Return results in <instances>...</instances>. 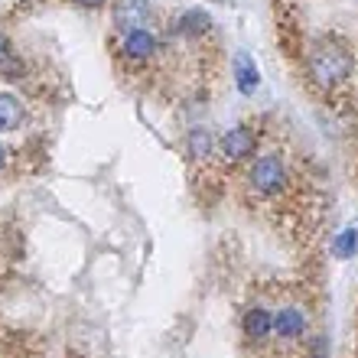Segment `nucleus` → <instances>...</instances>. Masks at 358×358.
<instances>
[{
    "mask_svg": "<svg viewBox=\"0 0 358 358\" xmlns=\"http://www.w3.org/2000/svg\"><path fill=\"white\" fill-rule=\"evenodd\" d=\"M13 66H20L17 59H13V49H10V39L0 33V72H10L13 76Z\"/></svg>",
    "mask_w": 358,
    "mask_h": 358,
    "instance_id": "obj_13",
    "label": "nucleus"
},
{
    "mask_svg": "<svg viewBox=\"0 0 358 358\" xmlns=\"http://www.w3.org/2000/svg\"><path fill=\"white\" fill-rule=\"evenodd\" d=\"M332 251H336V257H339V261H345V257L355 255V251H358V228H345V231L336 238Z\"/></svg>",
    "mask_w": 358,
    "mask_h": 358,
    "instance_id": "obj_12",
    "label": "nucleus"
},
{
    "mask_svg": "<svg viewBox=\"0 0 358 358\" xmlns=\"http://www.w3.org/2000/svg\"><path fill=\"white\" fill-rule=\"evenodd\" d=\"M3 163H7V150H3V143H0V170H3Z\"/></svg>",
    "mask_w": 358,
    "mask_h": 358,
    "instance_id": "obj_15",
    "label": "nucleus"
},
{
    "mask_svg": "<svg viewBox=\"0 0 358 358\" xmlns=\"http://www.w3.org/2000/svg\"><path fill=\"white\" fill-rule=\"evenodd\" d=\"M23 117H27V111H23L17 94H7V92L0 94V134L17 131L20 124H23Z\"/></svg>",
    "mask_w": 358,
    "mask_h": 358,
    "instance_id": "obj_9",
    "label": "nucleus"
},
{
    "mask_svg": "<svg viewBox=\"0 0 358 358\" xmlns=\"http://www.w3.org/2000/svg\"><path fill=\"white\" fill-rule=\"evenodd\" d=\"M352 69H355L352 49L336 36L316 39L310 46V52H306V72H310L313 82L320 88H326V92L342 85V82L352 76Z\"/></svg>",
    "mask_w": 358,
    "mask_h": 358,
    "instance_id": "obj_1",
    "label": "nucleus"
},
{
    "mask_svg": "<svg viewBox=\"0 0 358 358\" xmlns=\"http://www.w3.org/2000/svg\"><path fill=\"white\" fill-rule=\"evenodd\" d=\"M72 3H78V7H88V10H94V7H101L104 0H72Z\"/></svg>",
    "mask_w": 358,
    "mask_h": 358,
    "instance_id": "obj_14",
    "label": "nucleus"
},
{
    "mask_svg": "<svg viewBox=\"0 0 358 358\" xmlns=\"http://www.w3.org/2000/svg\"><path fill=\"white\" fill-rule=\"evenodd\" d=\"M251 186H255V192H261L267 199L283 192V186H287V166H283V160L277 153H264V157H257L251 163Z\"/></svg>",
    "mask_w": 358,
    "mask_h": 358,
    "instance_id": "obj_2",
    "label": "nucleus"
},
{
    "mask_svg": "<svg viewBox=\"0 0 358 358\" xmlns=\"http://www.w3.org/2000/svg\"><path fill=\"white\" fill-rule=\"evenodd\" d=\"M150 3L147 0H117L114 3V27L121 33H134V29H147L150 23Z\"/></svg>",
    "mask_w": 358,
    "mask_h": 358,
    "instance_id": "obj_3",
    "label": "nucleus"
},
{
    "mask_svg": "<svg viewBox=\"0 0 358 358\" xmlns=\"http://www.w3.org/2000/svg\"><path fill=\"white\" fill-rule=\"evenodd\" d=\"M231 72H235V85L241 94H255L261 88V69H257L251 52H238L231 62Z\"/></svg>",
    "mask_w": 358,
    "mask_h": 358,
    "instance_id": "obj_6",
    "label": "nucleus"
},
{
    "mask_svg": "<svg viewBox=\"0 0 358 358\" xmlns=\"http://www.w3.org/2000/svg\"><path fill=\"white\" fill-rule=\"evenodd\" d=\"M208 29H212V17H208V10H202V7L186 10V13L176 20V33L179 36H186V39L206 36Z\"/></svg>",
    "mask_w": 358,
    "mask_h": 358,
    "instance_id": "obj_8",
    "label": "nucleus"
},
{
    "mask_svg": "<svg viewBox=\"0 0 358 358\" xmlns=\"http://www.w3.org/2000/svg\"><path fill=\"white\" fill-rule=\"evenodd\" d=\"M245 332L251 339H267L273 332V316L264 306H251V310L245 313Z\"/></svg>",
    "mask_w": 358,
    "mask_h": 358,
    "instance_id": "obj_10",
    "label": "nucleus"
},
{
    "mask_svg": "<svg viewBox=\"0 0 358 358\" xmlns=\"http://www.w3.org/2000/svg\"><path fill=\"white\" fill-rule=\"evenodd\" d=\"M186 147L196 160H206L208 153H212V134H208L206 127H192L189 137H186Z\"/></svg>",
    "mask_w": 358,
    "mask_h": 358,
    "instance_id": "obj_11",
    "label": "nucleus"
},
{
    "mask_svg": "<svg viewBox=\"0 0 358 358\" xmlns=\"http://www.w3.org/2000/svg\"><path fill=\"white\" fill-rule=\"evenodd\" d=\"M255 131L251 127H245V124H238V127H231V131L222 134V141H218V150H222V157L225 160H245V157H251V150H255Z\"/></svg>",
    "mask_w": 358,
    "mask_h": 358,
    "instance_id": "obj_4",
    "label": "nucleus"
},
{
    "mask_svg": "<svg viewBox=\"0 0 358 358\" xmlns=\"http://www.w3.org/2000/svg\"><path fill=\"white\" fill-rule=\"evenodd\" d=\"M121 52L127 62H150L157 56V36H153L150 29H134V33H124L121 39Z\"/></svg>",
    "mask_w": 358,
    "mask_h": 358,
    "instance_id": "obj_5",
    "label": "nucleus"
},
{
    "mask_svg": "<svg viewBox=\"0 0 358 358\" xmlns=\"http://www.w3.org/2000/svg\"><path fill=\"white\" fill-rule=\"evenodd\" d=\"M306 326H310V320H306V313L296 310V306H283V310L273 316V332H277L280 339H300V336H306Z\"/></svg>",
    "mask_w": 358,
    "mask_h": 358,
    "instance_id": "obj_7",
    "label": "nucleus"
}]
</instances>
